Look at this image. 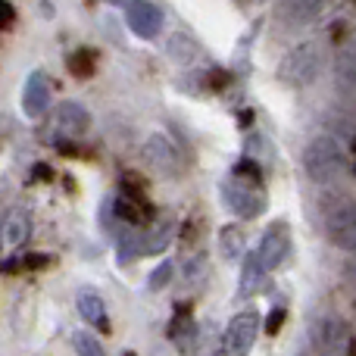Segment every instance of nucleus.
<instances>
[{
  "label": "nucleus",
  "mask_w": 356,
  "mask_h": 356,
  "mask_svg": "<svg viewBox=\"0 0 356 356\" xmlns=\"http://www.w3.org/2000/svg\"><path fill=\"white\" fill-rule=\"evenodd\" d=\"M322 66H325V47L319 41H303L282 56V63H278V81L291 88H303L322 72Z\"/></svg>",
  "instance_id": "f03ea898"
},
{
  "label": "nucleus",
  "mask_w": 356,
  "mask_h": 356,
  "mask_svg": "<svg viewBox=\"0 0 356 356\" xmlns=\"http://www.w3.org/2000/svg\"><path fill=\"white\" fill-rule=\"evenodd\" d=\"M313 344L316 350L322 353H341V350H350V334H347V325L334 316H325V319L316 322L313 328Z\"/></svg>",
  "instance_id": "1a4fd4ad"
},
{
  "label": "nucleus",
  "mask_w": 356,
  "mask_h": 356,
  "mask_svg": "<svg viewBox=\"0 0 356 356\" xmlns=\"http://www.w3.org/2000/svg\"><path fill=\"white\" fill-rule=\"evenodd\" d=\"M288 253H291V238L282 228H272V232L263 234V241L257 247V263L263 272H275L288 259Z\"/></svg>",
  "instance_id": "9d476101"
},
{
  "label": "nucleus",
  "mask_w": 356,
  "mask_h": 356,
  "mask_svg": "<svg viewBox=\"0 0 356 356\" xmlns=\"http://www.w3.org/2000/svg\"><path fill=\"white\" fill-rule=\"evenodd\" d=\"M209 81H213V85H209V88H216V91H219V88H225L228 72H222V69H216V72H209Z\"/></svg>",
  "instance_id": "c756f323"
},
{
  "label": "nucleus",
  "mask_w": 356,
  "mask_h": 356,
  "mask_svg": "<svg viewBox=\"0 0 356 356\" xmlns=\"http://www.w3.org/2000/svg\"><path fill=\"white\" fill-rule=\"evenodd\" d=\"M259 313H253V309H244V313H238L232 322H228L225 328V353H247L253 350V344H257L259 338Z\"/></svg>",
  "instance_id": "423d86ee"
},
{
  "label": "nucleus",
  "mask_w": 356,
  "mask_h": 356,
  "mask_svg": "<svg viewBox=\"0 0 356 356\" xmlns=\"http://www.w3.org/2000/svg\"><path fill=\"white\" fill-rule=\"evenodd\" d=\"M241 250H244V234H241V228L225 225L219 234V253L228 259V263H234V259H241Z\"/></svg>",
  "instance_id": "a211bd4d"
},
{
  "label": "nucleus",
  "mask_w": 356,
  "mask_h": 356,
  "mask_svg": "<svg viewBox=\"0 0 356 356\" xmlns=\"http://www.w3.org/2000/svg\"><path fill=\"white\" fill-rule=\"evenodd\" d=\"M113 213H116L122 222H129V225H141L144 219H150V207H144V200H138V197H131V194L116 197Z\"/></svg>",
  "instance_id": "dca6fc26"
},
{
  "label": "nucleus",
  "mask_w": 356,
  "mask_h": 356,
  "mask_svg": "<svg viewBox=\"0 0 356 356\" xmlns=\"http://www.w3.org/2000/svg\"><path fill=\"white\" fill-rule=\"evenodd\" d=\"M284 319H288V313H284L282 307H275V309H272V313L266 316V334H269V338H275V334L282 332Z\"/></svg>",
  "instance_id": "a878e982"
},
{
  "label": "nucleus",
  "mask_w": 356,
  "mask_h": 356,
  "mask_svg": "<svg viewBox=\"0 0 356 356\" xmlns=\"http://www.w3.org/2000/svg\"><path fill=\"white\" fill-rule=\"evenodd\" d=\"M234 175H238V178H247V181H253V184L263 181V169H259L253 160H247V156H244L241 163H234Z\"/></svg>",
  "instance_id": "b1692460"
},
{
  "label": "nucleus",
  "mask_w": 356,
  "mask_h": 356,
  "mask_svg": "<svg viewBox=\"0 0 356 356\" xmlns=\"http://www.w3.org/2000/svg\"><path fill=\"white\" fill-rule=\"evenodd\" d=\"M88 125H91V116H88V110L81 104H75V100H66V104H60L54 110V131L60 138H66V141H79L88 131Z\"/></svg>",
  "instance_id": "0eeeda50"
},
{
  "label": "nucleus",
  "mask_w": 356,
  "mask_h": 356,
  "mask_svg": "<svg viewBox=\"0 0 356 356\" xmlns=\"http://www.w3.org/2000/svg\"><path fill=\"white\" fill-rule=\"evenodd\" d=\"M50 110V81L44 72H31L22 88V113L29 119H41Z\"/></svg>",
  "instance_id": "9b49d317"
},
{
  "label": "nucleus",
  "mask_w": 356,
  "mask_h": 356,
  "mask_svg": "<svg viewBox=\"0 0 356 356\" xmlns=\"http://www.w3.org/2000/svg\"><path fill=\"white\" fill-rule=\"evenodd\" d=\"M334 75H338L341 85L356 88V38L338 54V60H334Z\"/></svg>",
  "instance_id": "f3484780"
},
{
  "label": "nucleus",
  "mask_w": 356,
  "mask_h": 356,
  "mask_svg": "<svg viewBox=\"0 0 356 356\" xmlns=\"http://www.w3.org/2000/svg\"><path fill=\"white\" fill-rule=\"evenodd\" d=\"M353 172H356V166H353Z\"/></svg>",
  "instance_id": "72a5a7b5"
},
{
  "label": "nucleus",
  "mask_w": 356,
  "mask_h": 356,
  "mask_svg": "<svg viewBox=\"0 0 356 356\" xmlns=\"http://www.w3.org/2000/svg\"><path fill=\"white\" fill-rule=\"evenodd\" d=\"M172 272H175V266L169 263V259H163L160 266H156L154 272H150V278H147V288L150 291H163L169 284V278H172Z\"/></svg>",
  "instance_id": "4be33fe9"
},
{
  "label": "nucleus",
  "mask_w": 356,
  "mask_h": 356,
  "mask_svg": "<svg viewBox=\"0 0 356 356\" xmlns=\"http://www.w3.org/2000/svg\"><path fill=\"white\" fill-rule=\"evenodd\" d=\"M163 50H166L169 60L181 63V66H194L197 60H203V50L197 41H191L188 35H181V31H175V35L166 38V44H163Z\"/></svg>",
  "instance_id": "2eb2a0df"
},
{
  "label": "nucleus",
  "mask_w": 356,
  "mask_h": 356,
  "mask_svg": "<svg viewBox=\"0 0 356 356\" xmlns=\"http://www.w3.org/2000/svg\"><path fill=\"white\" fill-rule=\"evenodd\" d=\"M35 178H44V181H47V178H54V169L50 166H35Z\"/></svg>",
  "instance_id": "2f4dec72"
},
{
  "label": "nucleus",
  "mask_w": 356,
  "mask_h": 356,
  "mask_svg": "<svg viewBox=\"0 0 356 356\" xmlns=\"http://www.w3.org/2000/svg\"><path fill=\"white\" fill-rule=\"evenodd\" d=\"M125 22H129V29L138 38L150 41V38H156L163 31V13L154 3H147V0H131L125 6Z\"/></svg>",
  "instance_id": "6e6552de"
},
{
  "label": "nucleus",
  "mask_w": 356,
  "mask_h": 356,
  "mask_svg": "<svg viewBox=\"0 0 356 356\" xmlns=\"http://www.w3.org/2000/svg\"><path fill=\"white\" fill-rule=\"evenodd\" d=\"M328 0H278V19L284 25H307L325 10Z\"/></svg>",
  "instance_id": "ddd939ff"
},
{
  "label": "nucleus",
  "mask_w": 356,
  "mask_h": 356,
  "mask_svg": "<svg viewBox=\"0 0 356 356\" xmlns=\"http://www.w3.org/2000/svg\"><path fill=\"white\" fill-rule=\"evenodd\" d=\"M328 125L334 129V135H341V138H347L350 144H356V119H350L347 113H341L338 119H328Z\"/></svg>",
  "instance_id": "5701e85b"
},
{
  "label": "nucleus",
  "mask_w": 356,
  "mask_h": 356,
  "mask_svg": "<svg viewBox=\"0 0 356 356\" xmlns=\"http://www.w3.org/2000/svg\"><path fill=\"white\" fill-rule=\"evenodd\" d=\"M303 169H307L309 181H316V184H325V188L338 184L341 175L347 172V160H344L341 144L328 135L313 138L307 144V150H303Z\"/></svg>",
  "instance_id": "f257e3e1"
},
{
  "label": "nucleus",
  "mask_w": 356,
  "mask_h": 356,
  "mask_svg": "<svg viewBox=\"0 0 356 356\" xmlns=\"http://www.w3.org/2000/svg\"><path fill=\"white\" fill-rule=\"evenodd\" d=\"M344 278L350 284H356V253H353V259H347V266H344Z\"/></svg>",
  "instance_id": "7c9ffc66"
},
{
  "label": "nucleus",
  "mask_w": 356,
  "mask_h": 356,
  "mask_svg": "<svg viewBox=\"0 0 356 356\" xmlns=\"http://www.w3.org/2000/svg\"><path fill=\"white\" fill-rule=\"evenodd\" d=\"M47 259L50 257H44V253H29V257H22V263H25V269H44Z\"/></svg>",
  "instance_id": "cd10ccee"
},
{
  "label": "nucleus",
  "mask_w": 356,
  "mask_h": 356,
  "mask_svg": "<svg viewBox=\"0 0 356 356\" xmlns=\"http://www.w3.org/2000/svg\"><path fill=\"white\" fill-rule=\"evenodd\" d=\"M222 197H225L228 209L238 213L241 219H257L266 209V197L257 191V184L247 181V178H238V175H234V181H228L225 188H222Z\"/></svg>",
  "instance_id": "39448f33"
},
{
  "label": "nucleus",
  "mask_w": 356,
  "mask_h": 356,
  "mask_svg": "<svg viewBox=\"0 0 356 356\" xmlns=\"http://www.w3.org/2000/svg\"><path fill=\"white\" fill-rule=\"evenodd\" d=\"M19 269H25V263L19 257H10L0 263V272H3V275H13V272H19Z\"/></svg>",
  "instance_id": "c85d7f7f"
},
{
  "label": "nucleus",
  "mask_w": 356,
  "mask_h": 356,
  "mask_svg": "<svg viewBox=\"0 0 356 356\" xmlns=\"http://www.w3.org/2000/svg\"><path fill=\"white\" fill-rule=\"evenodd\" d=\"M72 347L79 353H85V356H100V353H104V344H100L91 332H75L72 334Z\"/></svg>",
  "instance_id": "412c9836"
},
{
  "label": "nucleus",
  "mask_w": 356,
  "mask_h": 356,
  "mask_svg": "<svg viewBox=\"0 0 356 356\" xmlns=\"http://www.w3.org/2000/svg\"><path fill=\"white\" fill-rule=\"evenodd\" d=\"M266 272L259 269L257 263V253H250V257L244 259V272H241V297H250L253 291H257V284L263 282Z\"/></svg>",
  "instance_id": "6ab92c4d"
},
{
  "label": "nucleus",
  "mask_w": 356,
  "mask_h": 356,
  "mask_svg": "<svg viewBox=\"0 0 356 356\" xmlns=\"http://www.w3.org/2000/svg\"><path fill=\"white\" fill-rule=\"evenodd\" d=\"M66 69H69V75H75V79H91L94 75V54L85 47L75 50V54L66 60Z\"/></svg>",
  "instance_id": "aec40b11"
},
{
  "label": "nucleus",
  "mask_w": 356,
  "mask_h": 356,
  "mask_svg": "<svg viewBox=\"0 0 356 356\" xmlns=\"http://www.w3.org/2000/svg\"><path fill=\"white\" fill-rule=\"evenodd\" d=\"M31 234V216L25 209H10L3 222H0V244L6 250H19Z\"/></svg>",
  "instance_id": "f8f14e48"
},
{
  "label": "nucleus",
  "mask_w": 356,
  "mask_h": 356,
  "mask_svg": "<svg viewBox=\"0 0 356 356\" xmlns=\"http://www.w3.org/2000/svg\"><path fill=\"white\" fill-rule=\"evenodd\" d=\"M184 278H188V282H191V284L203 282V278H207V259H203V257L191 259V263H188V266H184Z\"/></svg>",
  "instance_id": "393cba45"
},
{
  "label": "nucleus",
  "mask_w": 356,
  "mask_h": 356,
  "mask_svg": "<svg viewBox=\"0 0 356 356\" xmlns=\"http://www.w3.org/2000/svg\"><path fill=\"white\" fill-rule=\"evenodd\" d=\"M75 303H79V316L85 322H91V328H100L104 334L110 332V322H106V303L97 291L81 288L79 297H75Z\"/></svg>",
  "instance_id": "4468645a"
},
{
  "label": "nucleus",
  "mask_w": 356,
  "mask_h": 356,
  "mask_svg": "<svg viewBox=\"0 0 356 356\" xmlns=\"http://www.w3.org/2000/svg\"><path fill=\"white\" fill-rule=\"evenodd\" d=\"M325 234L334 247L356 253V200L353 197H334L322 207Z\"/></svg>",
  "instance_id": "7ed1b4c3"
},
{
  "label": "nucleus",
  "mask_w": 356,
  "mask_h": 356,
  "mask_svg": "<svg viewBox=\"0 0 356 356\" xmlns=\"http://www.w3.org/2000/svg\"><path fill=\"white\" fill-rule=\"evenodd\" d=\"M141 154H144V160H147V166L156 169L160 175L175 178V175L184 172V156H181V150H178L166 135H150L147 141L141 144Z\"/></svg>",
  "instance_id": "20e7f679"
},
{
  "label": "nucleus",
  "mask_w": 356,
  "mask_h": 356,
  "mask_svg": "<svg viewBox=\"0 0 356 356\" xmlns=\"http://www.w3.org/2000/svg\"><path fill=\"white\" fill-rule=\"evenodd\" d=\"M244 3H259V0H244Z\"/></svg>",
  "instance_id": "473e14b6"
},
{
  "label": "nucleus",
  "mask_w": 356,
  "mask_h": 356,
  "mask_svg": "<svg viewBox=\"0 0 356 356\" xmlns=\"http://www.w3.org/2000/svg\"><path fill=\"white\" fill-rule=\"evenodd\" d=\"M13 22H16V6L10 0H0V31L13 29Z\"/></svg>",
  "instance_id": "bb28decb"
}]
</instances>
